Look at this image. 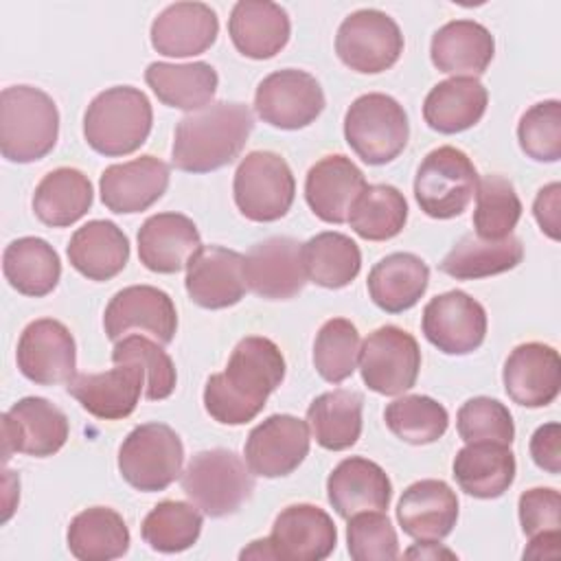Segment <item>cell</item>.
Instances as JSON below:
<instances>
[{
  "mask_svg": "<svg viewBox=\"0 0 561 561\" xmlns=\"http://www.w3.org/2000/svg\"><path fill=\"white\" fill-rule=\"evenodd\" d=\"M285 379L280 348L261 335H248L232 348L226 370L204 386V408L221 425H243L259 416L267 397Z\"/></svg>",
  "mask_w": 561,
  "mask_h": 561,
  "instance_id": "6da1fadb",
  "label": "cell"
},
{
  "mask_svg": "<svg viewBox=\"0 0 561 561\" xmlns=\"http://www.w3.org/2000/svg\"><path fill=\"white\" fill-rule=\"evenodd\" d=\"M252 129L254 116L245 103L215 101L175 125L171 162L186 173L217 171L239 158Z\"/></svg>",
  "mask_w": 561,
  "mask_h": 561,
  "instance_id": "7a4b0ae2",
  "label": "cell"
},
{
  "mask_svg": "<svg viewBox=\"0 0 561 561\" xmlns=\"http://www.w3.org/2000/svg\"><path fill=\"white\" fill-rule=\"evenodd\" d=\"M153 110L147 94L134 85L99 92L83 114L85 142L101 156H129L149 138Z\"/></svg>",
  "mask_w": 561,
  "mask_h": 561,
  "instance_id": "3957f363",
  "label": "cell"
},
{
  "mask_svg": "<svg viewBox=\"0 0 561 561\" xmlns=\"http://www.w3.org/2000/svg\"><path fill=\"white\" fill-rule=\"evenodd\" d=\"M59 136L55 101L33 85H9L0 94V151L18 164L42 160Z\"/></svg>",
  "mask_w": 561,
  "mask_h": 561,
  "instance_id": "277c9868",
  "label": "cell"
},
{
  "mask_svg": "<svg viewBox=\"0 0 561 561\" xmlns=\"http://www.w3.org/2000/svg\"><path fill=\"white\" fill-rule=\"evenodd\" d=\"M182 491L208 517L237 513L254 491L248 462L230 449L197 451L182 471Z\"/></svg>",
  "mask_w": 561,
  "mask_h": 561,
  "instance_id": "5b68a950",
  "label": "cell"
},
{
  "mask_svg": "<svg viewBox=\"0 0 561 561\" xmlns=\"http://www.w3.org/2000/svg\"><path fill=\"white\" fill-rule=\"evenodd\" d=\"M344 138L357 158H362L366 164H388L408 145V114L403 105L390 94H362L346 110Z\"/></svg>",
  "mask_w": 561,
  "mask_h": 561,
  "instance_id": "8992f818",
  "label": "cell"
},
{
  "mask_svg": "<svg viewBox=\"0 0 561 561\" xmlns=\"http://www.w3.org/2000/svg\"><path fill=\"white\" fill-rule=\"evenodd\" d=\"M184 445L164 423L136 425L118 447L123 480L142 493L164 491L182 476Z\"/></svg>",
  "mask_w": 561,
  "mask_h": 561,
  "instance_id": "52a82bcc",
  "label": "cell"
},
{
  "mask_svg": "<svg viewBox=\"0 0 561 561\" xmlns=\"http://www.w3.org/2000/svg\"><path fill=\"white\" fill-rule=\"evenodd\" d=\"M232 193L245 219L270 224L289 213L296 180L283 156L274 151H250L234 171Z\"/></svg>",
  "mask_w": 561,
  "mask_h": 561,
  "instance_id": "ba28073f",
  "label": "cell"
},
{
  "mask_svg": "<svg viewBox=\"0 0 561 561\" xmlns=\"http://www.w3.org/2000/svg\"><path fill=\"white\" fill-rule=\"evenodd\" d=\"M478 171L469 156L451 145L432 149L416 169L414 197L432 219H451L467 210L476 195Z\"/></svg>",
  "mask_w": 561,
  "mask_h": 561,
  "instance_id": "9c48e42d",
  "label": "cell"
},
{
  "mask_svg": "<svg viewBox=\"0 0 561 561\" xmlns=\"http://www.w3.org/2000/svg\"><path fill=\"white\" fill-rule=\"evenodd\" d=\"M340 61L362 75H379L392 68L403 53L399 24L379 9H359L346 15L335 35Z\"/></svg>",
  "mask_w": 561,
  "mask_h": 561,
  "instance_id": "30bf717a",
  "label": "cell"
},
{
  "mask_svg": "<svg viewBox=\"0 0 561 561\" xmlns=\"http://www.w3.org/2000/svg\"><path fill=\"white\" fill-rule=\"evenodd\" d=\"M419 370V342L401 327L386 324L375 329L359 348L362 379L377 394H403L416 383Z\"/></svg>",
  "mask_w": 561,
  "mask_h": 561,
  "instance_id": "8fae6325",
  "label": "cell"
},
{
  "mask_svg": "<svg viewBox=\"0 0 561 561\" xmlns=\"http://www.w3.org/2000/svg\"><path fill=\"white\" fill-rule=\"evenodd\" d=\"M259 118L276 129H302L324 110V92L318 79L298 68L267 75L254 92Z\"/></svg>",
  "mask_w": 561,
  "mask_h": 561,
  "instance_id": "7c38bea8",
  "label": "cell"
},
{
  "mask_svg": "<svg viewBox=\"0 0 561 561\" xmlns=\"http://www.w3.org/2000/svg\"><path fill=\"white\" fill-rule=\"evenodd\" d=\"M70 434L68 416L44 397H24L2 414V458L24 454L48 458L57 454Z\"/></svg>",
  "mask_w": 561,
  "mask_h": 561,
  "instance_id": "4fadbf2b",
  "label": "cell"
},
{
  "mask_svg": "<svg viewBox=\"0 0 561 561\" xmlns=\"http://www.w3.org/2000/svg\"><path fill=\"white\" fill-rule=\"evenodd\" d=\"M15 359L20 373L33 383H68L77 370V344L64 322L39 318L22 331Z\"/></svg>",
  "mask_w": 561,
  "mask_h": 561,
  "instance_id": "5bb4252c",
  "label": "cell"
},
{
  "mask_svg": "<svg viewBox=\"0 0 561 561\" xmlns=\"http://www.w3.org/2000/svg\"><path fill=\"white\" fill-rule=\"evenodd\" d=\"M423 333L445 355H469L486 337V311L467 291L451 289L423 309Z\"/></svg>",
  "mask_w": 561,
  "mask_h": 561,
  "instance_id": "9a60e30c",
  "label": "cell"
},
{
  "mask_svg": "<svg viewBox=\"0 0 561 561\" xmlns=\"http://www.w3.org/2000/svg\"><path fill=\"white\" fill-rule=\"evenodd\" d=\"M105 335L114 342L140 329L160 344H171L178 331V311L171 296L153 285H129L112 296L103 313Z\"/></svg>",
  "mask_w": 561,
  "mask_h": 561,
  "instance_id": "2e32d148",
  "label": "cell"
},
{
  "mask_svg": "<svg viewBox=\"0 0 561 561\" xmlns=\"http://www.w3.org/2000/svg\"><path fill=\"white\" fill-rule=\"evenodd\" d=\"M248 289L267 300H289L307 285L302 243L294 237H267L243 256Z\"/></svg>",
  "mask_w": 561,
  "mask_h": 561,
  "instance_id": "e0dca14e",
  "label": "cell"
},
{
  "mask_svg": "<svg viewBox=\"0 0 561 561\" xmlns=\"http://www.w3.org/2000/svg\"><path fill=\"white\" fill-rule=\"evenodd\" d=\"M243 454L254 476H289L309 454V425L294 414H272L252 427Z\"/></svg>",
  "mask_w": 561,
  "mask_h": 561,
  "instance_id": "ac0fdd59",
  "label": "cell"
},
{
  "mask_svg": "<svg viewBox=\"0 0 561 561\" xmlns=\"http://www.w3.org/2000/svg\"><path fill=\"white\" fill-rule=\"evenodd\" d=\"M267 543L280 561H322L335 550L337 528L320 506L291 504L276 515Z\"/></svg>",
  "mask_w": 561,
  "mask_h": 561,
  "instance_id": "d6986e66",
  "label": "cell"
},
{
  "mask_svg": "<svg viewBox=\"0 0 561 561\" xmlns=\"http://www.w3.org/2000/svg\"><path fill=\"white\" fill-rule=\"evenodd\" d=\"M184 285L188 298L204 309L237 305L248 289L243 254L221 245H202L186 265Z\"/></svg>",
  "mask_w": 561,
  "mask_h": 561,
  "instance_id": "ffe728a7",
  "label": "cell"
},
{
  "mask_svg": "<svg viewBox=\"0 0 561 561\" xmlns=\"http://www.w3.org/2000/svg\"><path fill=\"white\" fill-rule=\"evenodd\" d=\"M145 388V370L136 362H121L105 373L75 375L66 390L81 408L103 421H121L129 416Z\"/></svg>",
  "mask_w": 561,
  "mask_h": 561,
  "instance_id": "44dd1931",
  "label": "cell"
},
{
  "mask_svg": "<svg viewBox=\"0 0 561 561\" xmlns=\"http://www.w3.org/2000/svg\"><path fill=\"white\" fill-rule=\"evenodd\" d=\"M502 381L517 405L543 408L557 399L561 388L559 353L543 342H524L506 357Z\"/></svg>",
  "mask_w": 561,
  "mask_h": 561,
  "instance_id": "7402d4cb",
  "label": "cell"
},
{
  "mask_svg": "<svg viewBox=\"0 0 561 561\" xmlns=\"http://www.w3.org/2000/svg\"><path fill=\"white\" fill-rule=\"evenodd\" d=\"M366 186L362 169L351 158L331 153L307 171L305 199L318 219L344 224Z\"/></svg>",
  "mask_w": 561,
  "mask_h": 561,
  "instance_id": "603a6c76",
  "label": "cell"
},
{
  "mask_svg": "<svg viewBox=\"0 0 561 561\" xmlns=\"http://www.w3.org/2000/svg\"><path fill=\"white\" fill-rule=\"evenodd\" d=\"M169 175V164L156 156L110 164L99 180L101 202L118 215L142 213L164 195Z\"/></svg>",
  "mask_w": 561,
  "mask_h": 561,
  "instance_id": "cb8c5ba5",
  "label": "cell"
},
{
  "mask_svg": "<svg viewBox=\"0 0 561 561\" xmlns=\"http://www.w3.org/2000/svg\"><path fill=\"white\" fill-rule=\"evenodd\" d=\"M199 248V230L182 213L151 215L138 230V259L147 270L158 274L180 272Z\"/></svg>",
  "mask_w": 561,
  "mask_h": 561,
  "instance_id": "d4e9b609",
  "label": "cell"
},
{
  "mask_svg": "<svg viewBox=\"0 0 561 561\" xmlns=\"http://www.w3.org/2000/svg\"><path fill=\"white\" fill-rule=\"evenodd\" d=\"M219 33L217 13L204 2L169 4L151 24V46L164 57L206 53Z\"/></svg>",
  "mask_w": 561,
  "mask_h": 561,
  "instance_id": "484cf974",
  "label": "cell"
},
{
  "mask_svg": "<svg viewBox=\"0 0 561 561\" xmlns=\"http://www.w3.org/2000/svg\"><path fill=\"white\" fill-rule=\"evenodd\" d=\"M397 522L412 539L440 541L458 522V497L443 480H419L399 497Z\"/></svg>",
  "mask_w": 561,
  "mask_h": 561,
  "instance_id": "4316f807",
  "label": "cell"
},
{
  "mask_svg": "<svg viewBox=\"0 0 561 561\" xmlns=\"http://www.w3.org/2000/svg\"><path fill=\"white\" fill-rule=\"evenodd\" d=\"M327 497L335 513L348 519L362 511H386L392 500V482L377 462L351 456L329 473Z\"/></svg>",
  "mask_w": 561,
  "mask_h": 561,
  "instance_id": "83f0119b",
  "label": "cell"
},
{
  "mask_svg": "<svg viewBox=\"0 0 561 561\" xmlns=\"http://www.w3.org/2000/svg\"><path fill=\"white\" fill-rule=\"evenodd\" d=\"M228 35L243 57L270 59L287 46L291 22L276 2L239 0L228 18Z\"/></svg>",
  "mask_w": 561,
  "mask_h": 561,
  "instance_id": "f1b7e54d",
  "label": "cell"
},
{
  "mask_svg": "<svg viewBox=\"0 0 561 561\" xmlns=\"http://www.w3.org/2000/svg\"><path fill=\"white\" fill-rule=\"evenodd\" d=\"M495 55L491 31L476 20H451L443 24L430 44L432 64L454 77L482 75Z\"/></svg>",
  "mask_w": 561,
  "mask_h": 561,
  "instance_id": "f546056e",
  "label": "cell"
},
{
  "mask_svg": "<svg viewBox=\"0 0 561 561\" xmlns=\"http://www.w3.org/2000/svg\"><path fill=\"white\" fill-rule=\"evenodd\" d=\"M70 265L90 280H110L129 261V239L110 219H92L75 230L66 248Z\"/></svg>",
  "mask_w": 561,
  "mask_h": 561,
  "instance_id": "4dcf8cb0",
  "label": "cell"
},
{
  "mask_svg": "<svg viewBox=\"0 0 561 561\" xmlns=\"http://www.w3.org/2000/svg\"><path fill=\"white\" fill-rule=\"evenodd\" d=\"M454 478L458 486L478 500H493L508 491L515 480V456L511 445L478 440L467 443L454 458Z\"/></svg>",
  "mask_w": 561,
  "mask_h": 561,
  "instance_id": "1f68e13d",
  "label": "cell"
},
{
  "mask_svg": "<svg viewBox=\"0 0 561 561\" xmlns=\"http://www.w3.org/2000/svg\"><path fill=\"white\" fill-rule=\"evenodd\" d=\"M368 294L386 313L412 309L430 285L427 263L412 252H392L368 272Z\"/></svg>",
  "mask_w": 561,
  "mask_h": 561,
  "instance_id": "d6a6232c",
  "label": "cell"
},
{
  "mask_svg": "<svg viewBox=\"0 0 561 561\" xmlns=\"http://www.w3.org/2000/svg\"><path fill=\"white\" fill-rule=\"evenodd\" d=\"M489 92L476 77H451L436 83L423 101V118L438 134H458L486 112Z\"/></svg>",
  "mask_w": 561,
  "mask_h": 561,
  "instance_id": "836d02e7",
  "label": "cell"
},
{
  "mask_svg": "<svg viewBox=\"0 0 561 561\" xmlns=\"http://www.w3.org/2000/svg\"><path fill=\"white\" fill-rule=\"evenodd\" d=\"M145 81L160 103L184 112H197L213 103L219 77L206 61H153L145 70Z\"/></svg>",
  "mask_w": 561,
  "mask_h": 561,
  "instance_id": "e575fe53",
  "label": "cell"
},
{
  "mask_svg": "<svg viewBox=\"0 0 561 561\" xmlns=\"http://www.w3.org/2000/svg\"><path fill=\"white\" fill-rule=\"evenodd\" d=\"M92 199L94 191L88 175L72 167H59L35 186L33 213L50 228H66L90 210Z\"/></svg>",
  "mask_w": 561,
  "mask_h": 561,
  "instance_id": "d590c367",
  "label": "cell"
},
{
  "mask_svg": "<svg viewBox=\"0 0 561 561\" xmlns=\"http://www.w3.org/2000/svg\"><path fill=\"white\" fill-rule=\"evenodd\" d=\"M524 259V245L515 234L504 239H480L465 234L440 261V272L456 280H478L517 267Z\"/></svg>",
  "mask_w": 561,
  "mask_h": 561,
  "instance_id": "8d00e7d4",
  "label": "cell"
},
{
  "mask_svg": "<svg viewBox=\"0 0 561 561\" xmlns=\"http://www.w3.org/2000/svg\"><path fill=\"white\" fill-rule=\"evenodd\" d=\"M68 550L81 561H112L129 550V528L121 513L92 506L70 519L66 533Z\"/></svg>",
  "mask_w": 561,
  "mask_h": 561,
  "instance_id": "74e56055",
  "label": "cell"
},
{
  "mask_svg": "<svg viewBox=\"0 0 561 561\" xmlns=\"http://www.w3.org/2000/svg\"><path fill=\"white\" fill-rule=\"evenodd\" d=\"M2 272L15 291L42 298L57 287L61 278V261L48 241L39 237H20L4 248Z\"/></svg>",
  "mask_w": 561,
  "mask_h": 561,
  "instance_id": "f35d334b",
  "label": "cell"
},
{
  "mask_svg": "<svg viewBox=\"0 0 561 561\" xmlns=\"http://www.w3.org/2000/svg\"><path fill=\"white\" fill-rule=\"evenodd\" d=\"M364 399L355 390H331L318 394L307 408V425L316 443L329 451H342L362 434Z\"/></svg>",
  "mask_w": 561,
  "mask_h": 561,
  "instance_id": "ab89813d",
  "label": "cell"
},
{
  "mask_svg": "<svg viewBox=\"0 0 561 561\" xmlns=\"http://www.w3.org/2000/svg\"><path fill=\"white\" fill-rule=\"evenodd\" d=\"M302 263L311 283L327 289H342L359 274L362 252L351 237L329 230L302 243Z\"/></svg>",
  "mask_w": 561,
  "mask_h": 561,
  "instance_id": "60d3db41",
  "label": "cell"
},
{
  "mask_svg": "<svg viewBox=\"0 0 561 561\" xmlns=\"http://www.w3.org/2000/svg\"><path fill=\"white\" fill-rule=\"evenodd\" d=\"M408 221V202L390 184H368L357 197L348 224L366 241H388L397 237Z\"/></svg>",
  "mask_w": 561,
  "mask_h": 561,
  "instance_id": "b9f144b4",
  "label": "cell"
},
{
  "mask_svg": "<svg viewBox=\"0 0 561 561\" xmlns=\"http://www.w3.org/2000/svg\"><path fill=\"white\" fill-rule=\"evenodd\" d=\"M204 519L197 506L180 500L158 502L142 519L140 535L151 550L173 554L188 550L202 533Z\"/></svg>",
  "mask_w": 561,
  "mask_h": 561,
  "instance_id": "7bdbcfd3",
  "label": "cell"
},
{
  "mask_svg": "<svg viewBox=\"0 0 561 561\" xmlns=\"http://www.w3.org/2000/svg\"><path fill=\"white\" fill-rule=\"evenodd\" d=\"M383 421L403 443L430 445L447 432L449 414L443 403L427 394H403L386 405Z\"/></svg>",
  "mask_w": 561,
  "mask_h": 561,
  "instance_id": "ee69618b",
  "label": "cell"
},
{
  "mask_svg": "<svg viewBox=\"0 0 561 561\" xmlns=\"http://www.w3.org/2000/svg\"><path fill=\"white\" fill-rule=\"evenodd\" d=\"M522 217V202L511 180L489 173L478 178L473 228L480 239H504L513 234Z\"/></svg>",
  "mask_w": 561,
  "mask_h": 561,
  "instance_id": "f6af8a7d",
  "label": "cell"
},
{
  "mask_svg": "<svg viewBox=\"0 0 561 561\" xmlns=\"http://www.w3.org/2000/svg\"><path fill=\"white\" fill-rule=\"evenodd\" d=\"M359 331L346 318L327 320L313 342V366L329 383L348 379L359 362Z\"/></svg>",
  "mask_w": 561,
  "mask_h": 561,
  "instance_id": "bcb514c9",
  "label": "cell"
},
{
  "mask_svg": "<svg viewBox=\"0 0 561 561\" xmlns=\"http://www.w3.org/2000/svg\"><path fill=\"white\" fill-rule=\"evenodd\" d=\"M112 362H136L145 370V397L149 401H162L175 390L178 373L160 342H151L145 335H125L114 344Z\"/></svg>",
  "mask_w": 561,
  "mask_h": 561,
  "instance_id": "7dc6e473",
  "label": "cell"
},
{
  "mask_svg": "<svg viewBox=\"0 0 561 561\" xmlns=\"http://www.w3.org/2000/svg\"><path fill=\"white\" fill-rule=\"evenodd\" d=\"M522 151L537 162H557L561 158V103L557 99L535 103L517 123Z\"/></svg>",
  "mask_w": 561,
  "mask_h": 561,
  "instance_id": "c3c4849f",
  "label": "cell"
},
{
  "mask_svg": "<svg viewBox=\"0 0 561 561\" xmlns=\"http://www.w3.org/2000/svg\"><path fill=\"white\" fill-rule=\"evenodd\" d=\"M456 427L465 443L493 440L511 445L515 438V423L508 408L491 397L465 401L456 414Z\"/></svg>",
  "mask_w": 561,
  "mask_h": 561,
  "instance_id": "681fc988",
  "label": "cell"
},
{
  "mask_svg": "<svg viewBox=\"0 0 561 561\" xmlns=\"http://www.w3.org/2000/svg\"><path fill=\"white\" fill-rule=\"evenodd\" d=\"M348 554L355 561H386L399 557V539L383 511H362L348 517Z\"/></svg>",
  "mask_w": 561,
  "mask_h": 561,
  "instance_id": "f907efd6",
  "label": "cell"
},
{
  "mask_svg": "<svg viewBox=\"0 0 561 561\" xmlns=\"http://www.w3.org/2000/svg\"><path fill=\"white\" fill-rule=\"evenodd\" d=\"M522 533L533 539L561 528V495L550 486H535L519 495L517 502Z\"/></svg>",
  "mask_w": 561,
  "mask_h": 561,
  "instance_id": "816d5d0a",
  "label": "cell"
},
{
  "mask_svg": "<svg viewBox=\"0 0 561 561\" xmlns=\"http://www.w3.org/2000/svg\"><path fill=\"white\" fill-rule=\"evenodd\" d=\"M530 456L533 462L557 476L561 471V425L559 423H546L535 430L530 436Z\"/></svg>",
  "mask_w": 561,
  "mask_h": 561,
  "instance_id": "f5cc1de1",
  "label": "cell"
},
{
  "mask_svg": "<svg viewBox=\"0 0 561 561\" xmlns=\"http://www.w3.org/2000/svg\"><path fill=\"white\" fill-rule=\"evenodd\" d=\"M559 199H561V184L552 182L543 186L533 204L535 219L552 241H559Z\"/></svg>",
  "mask_w": 561,
  "mask_h": 561,
  "instance_id": "db71d44e",
  "label": "cell"
},
{
  "mask_svg": "<svg viewBox=\"0 0 561 561\" xmlns=\"http://www.w3.org/2000/svg\"><path fill=\"white\" fill-rule=\"evenodd\" d=\"M559 541L561 535L559 533H548V535H539L533 537L528 548L524 550V559H543V557H559Z\"/></svg>",
  "mask_w": 561,
  "mask_h": 561,
  "instance_id": "11a10c76",
  "label": "cell"
},
{
  "mask_svg": "<svg viewBox=\"0 0 561 561\" xmlns=\"http://www.w3.org/2000/svg\"><path fill=\"white\" fill-rule=\"evenodd\" d=\"M403 557H408V559H432V561L440 559V557L456 559V554L449 548L440 546L438 541H430V539H416V543L412 548H408L403 552Z\"/></svg>",
  "mask_w": 561,
  "mask_h": 561,
  "instance_id": "9f6ffc18",
  "label": "cell"
}]
</instances>
